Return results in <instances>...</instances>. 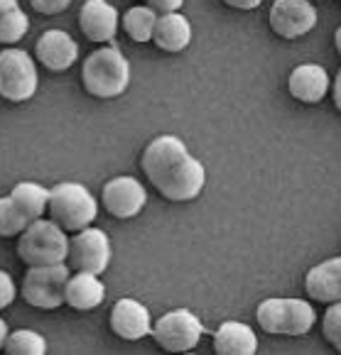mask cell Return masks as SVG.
I'll use <instances>...</instances> for the list:
<instances>
[{"mask_svg": "<svg viewBox=\"0 0 341 355\" xmlns=\"http://www.w3.org/2000/svg\"><path fill=\"white\" fill-rule=\"evenodd\" d=\"M69 235L52 218H37L17 235V257L27 267L67 262Z\"/></svg>", "mask_w": 341, "mask_h": 355, "instance_id": "3", "label": "cell"}, {"mask_svg": "<svg viewBox=\"0 0 341 355\" xmlns=\"http://www.w3.org/2000/svg\"><path fill=\"white\" fill-rule=\"evenodd\" d=\"M3 350L8 355H44L47 353V340L32 329H17L8 334Z\"/></svg>", "mask_w": 341, "mask_h": 355, "instance_id": "22", "label": "cell"}, {"mask_svg": "<svg viewBox=\"0 0 341 355\" xmlns=\"http://www.w3.org/2000/svg\"><path fill=\"white\" fill-rule=\"evenodd\" d=\"M79 27L91 42H113V37L121 27V15L108 0H86L79 10Z\"/></svg>", "mask_w": 341, "mask_h": 355, "instance_id": "13", "label": "cell"}, {"mask_svg": "<svg viewBox=\"0 0 341 355\" xmlns=\"http://www.w3.org/2000/svg\"><path fill=\"white\" fill-rule=\"evenodd\" d=\"M35 57L49 71H67L79 59V44L69 32L64 30H47L40 35L35 44Z\"/></svg>", "mask_w": 341, "mask_h": 355, "instance_id": "12", "label": "cell"}, {"mask_svg": "<svg viewBox=\"0 0 341 355\" xmlns=\"http://www.w3.org/2000/svg\"><path fill=\"white\" fill-rule=\"evenodd\" d=\"M101 204L110 216L126 220L135 218L147 204V191L135 177H116L103 184Z\"/></svg>", "mask_w": 341, "mask_h": 355, "instance_id": "11", "label": "cell"}, {"mask_svg": "<svg viewBox=\"0 0 341 355\" xmlns=\"http://www.w3.org/2000/svg\"><path fill=\"white\" fill-rule=\"evenodd\" d=\"M142 3L153 8L158 15H163V12H174L184 6V0H142Z\"/></svg>", "mask_w": 341, "mask_h": 355, "instance_id": "28", "label": "cell"}, {"mask_svg": "<svg viewBox=\"0 0 341 355\" xmlns=\"http://www.w3.org/2000/svg\"><path fill=\"white\" fill-rule=\"evenodd\" d=\"M305 292L312 302H341V257H331L315 265L305 277Z\"/></svg>", "mask_w": 341, "mask_h": 355, "instance_id": "16", "label": "cell"}, {"mask_svg": "<svg viewBox=\"0 0 341 355\" xmlns=\"http://www.w3.org/2000/svg\"><path fill=\"white\" fill-rule=\"evenodd\" d=\"M106 299V287L99 279V275L91 272H76L67 279L64 287V304H69L76 311H91L101 306Z\"/></svg>", "mask_w": 341, "mask_h": 355, "instance_id": "18", "label": "cell"}, {"mask_svg": "<svg viewBox=\"0 0 341 355\" xmlns=\"http://www.w3.org/2000/svg\"><path fill=\"white\" fill-rule=\"evenodd\" d=\"M334 47H336V52H339V57H341V27L334 32Z\"/></svg>", "mask_w": 341, "mask_h": 355, "instance_id": "33", "label": "cell"}, {"mask_svg": "<svg viewBox=\"0 0 341 355\" xmlns=\"http://www.w3.org/2000/svg\"><path fill=\"white\" fill-rule=\"evenodd\" d=\"M317 8L310 0H275L270 8V30L283 40H299L317 27Z\"/></svg>", "mask_w": 341, "mask_h": 355, "instance_id": "10", "label": "cell"}, {"mask_svg": "<svg viewBox=\"0 0 341 355\" xmlns=\"http://www.w3.org/2000/svg\"><path fill=\"white\" fill-rule=\"evenodd\" d=\"M150 336L167 353H189L199 345L201 336H204V324L194 311L174 309V311L165 313L155 321Z\"/></svg>", "mask_w": 341, "mask_h": 355, "instance_id": "8", "label": "cell"}, {"mask_svg": "<svg viewBox=\"0 0 341 355\" xmlns=\"http://www.w3.org/2000/svg\"><path fill=\"white\" fill-rule=\"evenodd\" d=\"M214 350L219 355H256L258 336L248 324L224 321L214 334Z\"/></svg>", "mask_w": 341, "mask_h": 355, "instance_id": "19", "label": "cell"}, {"mask_svg": "<svg viewBox=\"0 0 341 355\" xmlns=\"http://www.w3.org/2000/svg\"><path fill=\"white\" fill-rule=\"evenodd\" d=\"M322 334H324L326 343L341 353V302L329 304V309L324 311V316H322Z\"/></svg>", "mask_w": 341, "mask_h": 355, "instance_id": "25", "label": "cell"}, {"mask_svg": "<svg viewBox=\"0 0 341 355\" xmlns=\"http://www.w3.org/2000/svg\"><path fill=\"white\" fill-rule=\"evenodd\" d=\"M140 167L160 196L174 204L194 201L206 184V169L174 135H160L145 147Z\"/></svg>", "mask_w": 341, "mask_h": 355, "instance_id": "1", "label": "cell"}, {"mask_svg": "<svg viewBox=\"0 0 341 355\" xmlns=\"http://www.w3.org/2000/svg\"><path fill=\"white\" fill-rule=\"evenodd\" d=\"M8 334H10V329H8L6 319H0V350H3V345H6V338Z\"/></svg>", "mask_w": 341, "mask_h": 355, "instance_id": "31", "label": "cell"}, {"mask_svg": "<svg viewBox=\"0 0 341 355\" xmlns=\"http://www.w3.org/2000/svg\"><path fill=\"white\" fill-rule=\"evenodd\" d=\"M81 84L94 98H118L131 86V64L118 47H101L81 64Z\"/></svg>", "mask_w": 341, "mask_h": 355, "instance_id": "2", "label": "cell"}, {"mask_svg": "<svg viewBox=\"0 0 341 355\" xmlns=\"http://www.w3.org/2000/svg\"><path fill=\"white\" fill-rule=\"evenodd\" d=\"M30 6L40 15H59L72 6V0H30Z\"/></svg>", "mask_w": 341, "mask_h": 355, "instance_id": "26", "label": "cell"}, {"mask_svg": "<svg viewBox=\"0 0 341 355\" xmlns=\"http://www.w3.org/2000/svg\"><path fill=\"white\" fill-rule=\"evenodd\" d=\"M27 223L30 220L20 214L10 196L0 199V238H17L27 228Z\"/></svg>", "mask_w": 341, "mask_h": 355, "instance_id": "24", "label": "cell"}, {"mask_svg": "<svg viewBox=\"0 0 341 355\" xmlns=\"http://www.w3.org/2000/svg\"><path fill=\"white\" fill-rule=\"evenodd\" d=\"M329 89H331L329 73L319 64H299L288 76L290 96L294 101H299V103H307V105L322 103L324 96L329 94Z\"/></svg>", "mask_w": 341, "mask_h": 355, "instance_id": "15", "label": "cell"}, {"mask_svg": "<svg viewBox=\"0 0 341 355\" xmlns=\"http://www.w3.org/2000/svg\"><path fill=\"white\" fill-rule=\"evenodd\" d=\"M258 326L273 336H305L315 329L317 311L305 299H265L258 304Z\"/></svg>", "mask_w": 341, "mask_h": 355, "instance_id": "5", "label": "cell"}, {"mask_svg": "<svg viewBox=\"0 0 341 355\" xmlns=\"http://www.w3.org/2000/svg\"><path fill=\"white\" fill-rule=\"evenodd\" d=\"M108 262H110V241L101 228L86 225V228L76 230L69 238L67 265L74 272L101 275V272H106Z\"/></svg>", "mask_w": 341, "mask_h": 355, "instance_id": "9", "label": "cell"}, {"mask_svg": "<svg viewBox=\"0 0 341 355\" xmlns=\"http://www.w3.org/2000/svg\"><path fill=\"white\" fill-rule=\"evenodd\" d=\"M69 277H72V267L67 262L30 267L27 275L22 277L20 297L30 306L52 311V309H59L64 304V287H67Z\"/></svg>", "mask_w": 341, "mask_h": 355, "instance_id": "6", "label": "cell"}, {"mask_svg": "<svg viewBox=\"0 0 341 355\" xmlns=\"http://www.w3.org/2000/svg\"><path fill=\"white\" fill-rule=\"evenodd\" d=\"M13 8H20L17 6V0H0V15L8 10H13Z\"/></svg>", "mask_w": 341, "mask_h": 355, "instance_id": "32", "label": "cell"}, {"mask_svg": "<svg viewBox=\"0 0 341 355\" xmlns=\"http://www.w3.org/2000/svg\"><path fill=\"white\" fill-rule=\"evenodd\" d=\"M47 214L57 225H62L67 233L86 228L99 216V201L86 187L76 182H62L49 189Z\"/></svg>", "mask_w": 341, "mask_h": 355, "instance_id": "4", "label": "cell"}, {"mask_svg": "<svg viewBox=\"0 0 341 355\" xmlns=\"http://www.w3.org/2000/svg\"><path fill=\"white\" fill-rule=\"evenodd\" d=\"M150 42H155V47L167 54H179L192 42V25H189V20L179 10L163 12L155 20L153 40Z\"/></svg>", "mask_w": 341, "mask_h": 355, "instance_id": "17", "label": "cell"}, {"mask_svg": "<svg viewBox=\"0 0 341 355\" xmlns=\"http://www.w3.org/2000/svg\"><path fill=\"white\" fill-rule=\"evenodd\" d=\"M153 319L145 304L135 299H118L110 309V331L123 340H140L150 336Z\"/></svg>", "mask_w": 341, "mask_h": 355, "instance_id": "14", "label": "cell"}, {"mask_svg": "<svg viewBox=\"0 0 341 355\" xmlns=\"http://www.w3.org/2000/svg\"><path fill=\"white\" fill-rule=\"evenodd\" d=\"M40 76H37L35 57L25 49L8 47L0 52V96L8 103H25L37 94Z\"/></svg>", "mask_w": 341, "mask_h": 355, "instance_id": "7", "label": "cell"}, {"mask_svg": "<svg viewBox=\"0 0 341 355\" xmlns=\"http://www.w3.org/2000/svg\"><path fill=\"white\" fill-rule=\"evenodd\" d=\"M155 20H158V12L150 6H135L123 15L121 25L126 30V35L131 37L133 42L145 44L153 40V30H155Z\"/></svg>", "mask_w": 341, "mask_h": 355, "instance_id": "21", "label": "cell"}, {"mask_svg": "<svg viewBox=\"0 0 341 355\" xmlns=\"http://www.w3.org/2000/svg\"><path fill=\"white\" fill-rule=\"evenodd\" d=\"M331 101H334L336 110L341 113V69H339V73H336L334 84H331Z\"/></svg>", "mask_w": 341, "mask_h": 355, "instance_id": "30", "label": "cell"}, {"mask_svg": "<svg viewBox=\"0 0 341 355\" xmlns=\"http://www.w3.org/2000/svg\"><path fill=\"white\" fill-rule=\"evenodd\" d=\"M17 297V287H15V279L8 275V272L0 270V309L10 306Z\"/></svg>", "mask_w": 341, "mask_h": 355, "instance_id": "27", "label": "cell"}, {"mask_svg": "<svg viewBox=\"0 0 341 355\" xmlns=\"http://www.w3.org/2000/svg\"><path fill=\"white\" fill-rule=\"evenodd\" d=\"M30 30V20L22 12V8H13V10L0 15V44H17Z\"/></svg>", "mask_w": 341, "mask_h": 355, "instance_id": "23", "label": "cell"}, {"mask_svg": "<svg viewBox=\"0 0 341 355\" xmlns=\"http://www.w3.org/2000/svg\"><path fill=\"white\" fill-rule=\"evenodd\" d=\"M221 3L233 8V10H256V8H260L265 0H221Z\"/></svg>", "mask_w": 341, "mask_h": 355, "instance_id": "29", "label": "cell"}, {"mask_svg": "<svg viewBox=\"0 0 341 355\" xmlns=\"http://www.w3.org/2000/svg\"><path fill=\"white\" fill-rule=\"evenodd\" d=\"M10 199L15 201L20 214L32 223V220L42 218L47 214L49 189H44L42 184H35V182H20L13 187Z\"/></svg>", "mask_w": 341, "mask_h": 355, "instance_id": "20", "label": "cell"}]
</instances>
